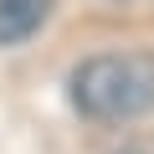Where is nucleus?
<instances>
[{"instance_id":"obj_1","label":"nucleus","mask_w":154,"mask_h":154,"mask_svg":"<svg viewBox=\"0 0 154 154\" xmlns=\"http://www.w3.org/2000/svg\"><path fill=\"white\" fill-rule=\"evenodd\" d=\"M72 103L98 123H123L154 108V51H103L72 72Z\"/></svg>"},{"instance_id":"obj_2","label":"nucleus","mask_w":154,"mask_h":154,"mask_svg":"<svg viewBox=\"0 0 154 154\" xmlns=\"http://www.w3.org/2000/svg\"><path fill=\"white\" fill-rule=\"evenodd\" d=\"M51 11V0H0V46L26 41Z\"/></svg>"}]
</instances>
